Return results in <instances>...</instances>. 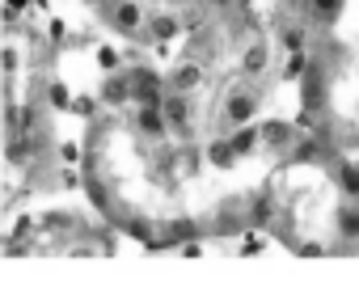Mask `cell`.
Masks as SVG:
<instances>
[{
    "label": "cell",
    "instance_id": "obj_1",
    "mask_svg": "<svg viewBox=\"0 0 359 304\" xmlns=\"http://www.w3.org/2000/svg\"><path fill=\"white\" fill-rule=\"evenodd\" d=\"M161 118H165V127H173L177 135H187L191 131V93H177V89H169V93H161Z\"/></svg>",
    "mask_w": 359,
    "mask_h": 304
},
{
    "label": "cell",
    "instance_id": "obj_2",
    "mask_svg": "<svg viewBox=\"0 0 359 304\" xmlns=\"http://www.w3.org/2000/svg\"><path fill=\"white\" fill-rule=\"evenodd\" d=\"M106 22H110L118 34L135 39V30L144 26V9H140V0H106Z\"/></svg>",
    "mask_w": 359,
    "mask_h": 304
},
{
    "label": "cell",
    "instance_id": "obj_3",
    "mask_svg": "<svg viewBox=\"0 0 359 304\" xmlns=\"http://www.w3.org/2000/svg\"><path fill=\"white\" fill-rule=\"evenodd\" d=\"M191 237H203V228H199L195 220H187V216H177V220L161 224V228H156V237H152L148 245H152V249H177V245H187Z\"/></svg>",
    "mask_w": 359,
    "mask_h": 304
},
{
    "label": "cell",
    "instance_id": "obj_4",
    "mask_svg": "<svg viewBox=\"0 0 359 304\" xmlns=\"http://www.w3.org/2000/svg\"><path fill=\"white\" fill-rule=\"evenodd\" d=\"M254 110H258V93H254L250 85H237V89L229 93V102H224V123H229V127H241V123L254 118Z\"/></svg>",
    "mask_w": 359,
    "mask_h": 304
},
{
    "label": "cell",
    "instance_id": "obj_5",
    "mask_svg": "<svg viewBox=\"0 0 359 304\" xmlns=\"http://www.w3.org/2000/svg\"><path fill=\"white\" fill-rule=\"evenodd\" d=\"M346 9V0H300V18L309 26H334Z\"/></svg>",
    "mask_w": 359,
    "mask_h": 304
},
{
    "label": "cell",
    "instance_id": "obj_6",
    "mask_svg": "<svg viewBox=\"0 0 359 304\" xmlns=\"http://www.w3.org/2000/svg\"><path fill=\"white\" fill-rule=\"evenodd\" d=\"M296 123H283V118H271L266 127H258V139L266 144V148H275V152H283V157H287V148L296 144Z\"/></svg>",
    "mask_w": 359,
    "mask_h": 304
},
{
    "label": "cell",
    "instance_id": "obj_7",
    "mask_svg": "<svg viewBox=\"0 0 359 304\" xmlns=\"http://www.w3.org/2000/svg\"><path fill=\"white\" fill-rule=\"evenodd\" d=\"M266 64H271V43H266V39L245 43V51H241V76H245V81H258V76L266 72Z\"/></svg>",
    "mask_w": 359,
    "mask_h": 304
},
{
    "label": "cell",
    "instance_id": "obj_8",
    "mask_svg": "<svg viewBox=\"0 0 359 304\" xmlns=\"http://www.w3.org/2000/svg\"><path fill=\"white\" fill-rule=\"evenodd\" d=\"M169 89H177V93H195L199 85H203V68L195 64V60H187V64H177L173 72H169V81H165Z\"/></svg>",
    "mask_w": 359,
    "mask_h": 304
},
{
    "label": "cell",
    "instance_id": "obj_9",
    "mask_svg": "<svg viewBox=\"0 0 359 304\" xmlns=\"http://www.w3.org/2000/svg\"><path fill=\"white\" fill-rule=\"evenodd\" d=\"M144 30H148V39H177V34H182V18H177V13H152L148 22H144Z\"/></svg>",
    "mask_w": 359,
    "mask_h": 304
},
{
    "label": "cell",
    "instance_id": "obj_10",
    "mask_svg": "<svg viewBox=\"0 0 359 304\" xmlns=\"http://www.w3.org/2000/svg\"><path fill=\"white\" fill-rule=\"evenodd\" d=\"M279 43H283L287 51H309V43H313V39H309V22H304V18H300V22H283V26H279Z\"/></svg>",
    "mask_w": 359,
    "mask_h": 304
},
{
    "label": "cell",
    "instance_id": "obj_11",
    "mask_svg": "<svg viewBox=\"0 0 359 304\" xmlns=\"http://www.w3.org/2000/svg\"><path fill=\"white\" fill-rule=\"evenodd\" d=\"M102 102H106V106H127V102H131L127 72H110V81L102 85Z\"/></svg>",
    "mask_w": 359,
    "mask_h": 304
},
{
    "label": "cell",
    "instance_id": "obj_12",
    "mask_svg": "<svg viewBox=\"0 0 359 304\" xmlns=\"http://www.w3.org/2000/svg\"><path fill=\"white\" fill-rule=\"evenodd\" d=\"M224 139L233 144V152H237V161H241V157H250V152H254V148L262 144V139H258V131H254L250 123H241V127H233V135H224Z\"/></svg>",
    "mask_w": 359,
    "mask_h": 304
},
{
    "label": "cell",
    "instance_id": "obj_13",
    "mask_svg": "<svg viewBox=\"0 0 359 304\" xmlns=\"http://www.w3.org/2000/svg\"><path fill=\"white\" fill-rule=\"evenodd\" d=\"M208 161H212L216 170H233V165H237V152H233V144H229L224 135L208 139Z\"/></svg>",
    "mask_w": 359,
    "mask_h": 304
},
{
    "label": "cell",
    "instance_id": "obj_14",
    "mask_svg": "<svg viewBox=\"0 0 359 304\" xmlns=\"http://www.w3.org/2000/svg\"><path fill=\"white\" fill-rule=\"evenodd\" d=\"M135 127L148 135V139H161L169 127H165V118H161V110L156 106H140V114H135Z\"/></svg>",
    "mask_w": 359,
    "mask_h": 304
},
{
    "label": "cell",
    "instance_id": "obj_15",
    "mask_svg": "<svg viewBox=\"0 0 359 304\" xmlns=\"http://www.w3.org/2000/svg\"><path fill=\"white\" fill-rule=\"evenodd\" d=\"M338 228H342V237H351V241L359 245V203H346V207L338 212Z\"/></svg>",
    "mask_w": 359,
    "mask_h": 304
},
{
    "label": "cell",
    "instance_id": "obj_16",
    "mask_svg": "<svg viewBox=\"0 0 359 304\" xmlns=\"http://www.w3.org/2000/svg\"><path fill=\"white\" fill-rule=\"evenodd\" d=\"M55 157H60L64 165H76V161H81V144H76V139H60V144H55Z\"/></svg>",
    "mask_w": 359,
    "mask_h": 304
},
{
    "label": "cell",
    "instance_id": "obj_17",
    "mask_svg": "<svg viewBox=\"0 0 359 304\" xmlns=\"http://www.w3.org/2000/svg\"><path fill=\"white\" fill-rule=\"evenodd\" d=\"M47 97H51V106H55V110H68V106H72V93H68V85H60V81H51V85H47Z\"/></svg>",
    "mask_w": 359,
    "mask_h": 304
},
{
    "label": "cell",
    "instance_id": "obj_18",
    "mask_svg": "<svg viewBox=\"0 0 359 304\" xmlns=\"http://www.w3.org/2000/svg\"><path fill=\"white\" fill-rule=\"evenodd\" d=\"M97 64H102L106 72H118V51H110V47H97Z\"/></svg>",
    "mask_w": 359,
    "mask_h": 304
},
{
    "label": "cell",
    "instance_id": "obj_19",
    "mask_svg": "<svg viewBox=\"0 0 359 304\" xmlns=\"http://www.w3.org/2000/svg\"><path fill=\"white\" fill-rule=\"evenodd\" d=\"M68 110H76V114L93 118V114H97V102H93V97H72V106H68Z\"/></svg>",
    "mask_w": 359,
    "mask_h": 304
},
{
    "label": "cell",
    "instance_id": "obj_20",
    "mask_svg": "<svg viewBox=\"0 0 359 304\" xmlns=\"http://www.w3.org/2000/svg\"><path fill=\"white\" fill-rule=\"evenodd\" d=\"M203 5H212V9H220V13H229V9L237 5V0H203Z\"/></svg>",
    "mask_w": 359,
    "mask_h": 304
},
{
    "label": "cell",
    "instance_id": "obj_21",
    "mask_svg": "<svg viewBox=\"0 0 359 304\" xmlns=\"http://www.w3.org/2000/svg\"><path fill=\"white\" fill-rule=\"evenodd\" d=\"M5 72H18V51H13V47L5 51Z\"/></svg>",
    "mask_w": 359,
    "mask_h": 304
}]
</instances>
